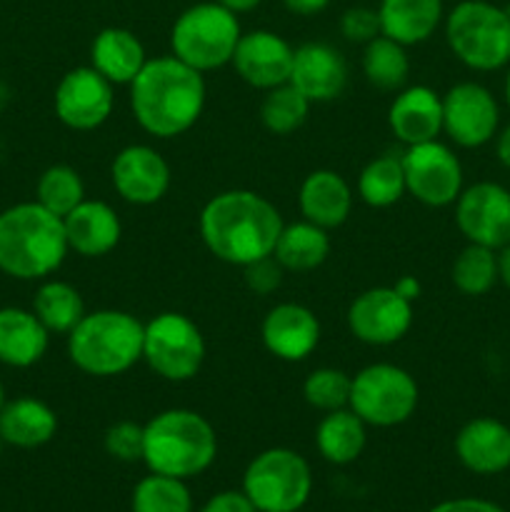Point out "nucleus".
<instances>
[{"instance_id": "obj_8", "label": "nucleus", "mask_w": 510, "mask_h": 512, "mask_svg": "<svg viewBox=\"0 0 510 512\" xmlns=\"http://www.w3.org/2000/svg\"><path fill=\"white\" fill-rule=\"evenodd\" d=\"M243 493L260 512H298L313 493V470L295 450H263L245 468Z\"/></svg>"}, {"instance_id": "obj_35", "label": "nucleus", "mask_w": 510, "mask_h": 512, "mask_svg": "<svg viewBox=\"0 0 510 512\" xmlns=\"http://www.w3.org/2000/svg\"><path fill=\"white\" fill-rule=\"evenodd\" d=\"M83 200L85 183L78 170L70 168V165H50L48 170H43L38 185H35V203H40L58 218H65Z\"/></svg>"}, {"instance_id": "obj_32", "label": "nucleus", "mask_w": 510, "mask_h": 512, "mask_svg": "<svg viewBox=\"0 0 510 512\" xmlns=\"http://www.w3.org/2000/svg\"><path fill=\"white\" fill-rule=\"evenodd\" d=\"M363 75L378 90H400L410 75V58L405 45L388 35H378L363 50Z\"/></svg>"}, {"instance_id": "obj_19", "label": "nucleus", "mask_w": 510, "mask_h": 512, "mask_svg": "<svg viewBox=\"0 0 510 512\" xmlns=\"http://www.w3.org/2000/svg\"><path fill=\"white\" fill-rule=\"evenodd\" d=\"M288 83L295 85L310 103H330L345 90L348 63L333 45L303 43L295 48Z\"/></svg>"}, {"instance_id": "obj_28", "label": "nucleus", "mask_w": 510, "mask_h": 512, "mask_svg": "<svg viewBox=\"0 0 510 512\" xmlns=\"http://www.w3.org/2000/svg\"><path fill=\"white\" fill-rule=\"evenodd\" d=\"M368 425L350 408L330 410L315 428V448L330 465H350L363 455Z\"/></svg>"}, {"instance_id": "obj_33", "label": "nucleus", "mask_w": 510, "mask_h": 512, "mask_svg": "<svg viewBox=\"0 0 510 512\" xmlns=\"http://www.w3.org/2000/svg\"><path fill=\"white\" fill-rule=\"evenodd\" d=\"M453 285L463 295L478 298L493 290V285L500 280L498 273V250H490L485 245L468 243L453 260L450 270Z\"/></svg>"}, {"instance_id": "obj_16", "label": "nucleus", "mask_w": 510, "mask_h": 512, "mask_svg": "<svg viewBox=\"0 0 510 512\" xmlns=\"http://www.w3.org/2000/svg\"><path fill=\"white\" fill-rule=\"evenodd\" d=\"M113 188L125 203L153 205L170 190V165L155 148L143 143L128 145L115 155L110 165Z\"/></svg>"}, {"instance_id": "obj_2", "label": "nucleus", "mask_w": 510, "mask_h": 512, "mask_svg": "<svg viewBox=\"0 0 510 512\" xmlns=\"http://www.w3.org/2000/svg\"><path fill=\"white\" fill-rule=\"evenodd\" d=\"M205 78L175 55L148 60L130 83V110L145 133L175 138L198 123L205 108Z\"/></svg>"}, {"instance_id": "obj_4", "label": "nucleus", "mask_w": 510, "mask_h": 512, "mask_svg": "<svg viewBox=\"0 0 510 512\" xmlns=\"http://www.w3.org/2000/svg\"><path fill=\"white\" fill-rule=\"evenodd\" d=\"M143 428V463L148 465L150 473L190 480L215 463L218 435L210 420L195 410H163Z\"/></svg>"}, {"instance_id": "obj_1", "label": "nucleus", "mask_w": 510, "mask_h": 512, "mask_svg": "<svg viewBox=\"0 0 510 512\" xmlns=\"http://www.w3.org/2000/svg\"><path fill=\"white\" fill-rule=\"evenodd\" d=\"M283 225L280 210L253 190L213 195L198 218L205 248L223 263L240 268L273 255Z\"/></svg>"}, {"instance_id": "obj_51", "label": "nucleus", "mask_w": 510, "mask_h": 512, "mask_svg": "<svg viewBox=\"0 0 510 512\" xmlns=\"http://www.w3.org/2000/svg\"><path fill=\"white\" fill-rule=\"evenodd\" d=\"M505 10H508V15H510V5H508V8H505Z\"/></svg>"}, {"instance_id": "obj_46", "label": "nucleus", "mask_w": 510, "mask_h": 512, "mask_svg": "<svg viewBox=\"0 0 510 512\" xmlns=\"http://www.w3.org/2000/svg\"><path fill=\"white\" fill-rule=\"evenodd\" d=\"M498 273L500 280H503L505 288L510 290V243L505 248L498 250Z\"/></svg>"}, {"instance_id": "obj_21", "label": "nucleus", "mask_w": 510, "mask_h": 512, "mask_svg": "<svg viewBox=\"0 0 510 512\" xmlns=\"http://www.w3.org/2000/svg\"><path fill=\"white\" fill-rule=\"evenodd\" d=\"M388 125L405 148L438 140L443 133V98L428 85L400 88L388 108Z\"/></svg>"}, {"instance_id": "obj_31", "label": "nucleus", "mask_w": 510, "mask_h": 512, "mask_svg": "<svg viewBox=\"0 0 510 512\" xmlns=\"http://www.w3.org/2000/svg\"><path fill=\"white\" fill-rule=\"evenodd\" d=\"M408 193L400 155H378L358 175V195L370 208H390Z\"/></svg>"}, {"instance_id": "obj_23", "label": "nucleus", "mask_w": 510, "mask_h": 512, "mask_svg": "<svg viewBox=\"0 0 510 512\" xmlns=\"http://www.w3.org/2000/svg\"><path fill=\"white\" fill-rule=\"evenodd\" d=\"M298 205L305 220L333 230L348 220L353 210V190L335 170H313L300 185Z\"/></svg>"}, {"instance_id": "obj_7", "label": "nucleus", "mask_w": 510, "mask_h": 512, "mask_svg": "<svg viewBox=\"0 0 510 512\" xmlns=\"http://www.w3.org/2000/svg\"><path fill=\"white\" fill-rule=\"evenodd\" d=\"M240 35L243 30L238 15L210 0L190 5L178 15L170 30V48L175 58L188 63L190 68L208 73L233 60Z\"/></svg>"}, {"instance_id": "obj_41", "label": "nucleus", "mask_w": 510, "mask_h": 512, "mask_svg": "<svg viewBox=\"0 0 510 512\" xmlns=\"http://www.w3.org/2000/svg\"><path fill=\"white\" fill-rule=\"evenodd\" d=\"M200 512H260L243 490H223L208 498Z\"/></svg>"}, {"instance_id": "obj_42", "label": "nucleus", "mask_w": 510, "mask_h": 512, "mask_svg": "<svg viewBox=\"0 0 510 512\" xmlns=\"http://www.w3.org/2000/svg\"><path fill=\"white\" fill-rule=\"evenodd\" d=\"M428 512H508V510L500 508V505L493 503V500L453 498V500H443V503L433 505Z\"/></svg>"}, {"instance_id": "obj_37", "label": "nucleus", "mask_w": 510, "mask_h": 512, "mask_svg": "<svg viewBox=\"0 0 510 512\" xmlns=\"http://www.w3.org/2000/svg\"><path fill=\"white\" fill-rule=\"evenodd\" d=\"M350 385H353V378L345 370L318 368L305 378L303 398L310 408L330 413V410L348 408Z\"/></svg>"}, {"instance_id": "obj_34", "label": "nucleus", "mask_w": 510, "mask_h": 512, "mask_svg": "<svg viewBox=\"0 0 510 512\" xmlns=\"http://www.w3.org/2000/svg\"><path fill=\"white\" fill-rule=\"evenodd\" d=\"M133 512H193V495L185 480L148 473L133 488Z\"/></svg>"}, {"instance_id": "obj_12", "label": "nucleus", "mask_w": 510, "mask_h": 512, "mask_svg": "<svg viewBox=\"0 0 510 512\" xmlns=\"http://www.w3.org/2000/svg\"><path fill=\"white\" fill-rule=\"evenodd\" d=\"M500 105L485 85L465 80L443 95V133L460 148H483L498 135Z\"/></svg>"}, {"instance_id": "obj_6", "label": "nucleus", "mask_w": 510, "mask_h": 512, "mask_svg": "<svg viewBox=\"0 0 510 512\" xmlns=\"http://www.w3.org/2000/svg\"><path fill=\"white\" fill-rule=\"evenodd\" d=\"M445 40L470 70L490 73L510 63V15L488 0H463L445 18Z\"/></svg>"}, {"instance_id": "obj_25", "label": "nucleus", "mask_w": 510, "mask_h": 512, "mask_svg": "<svg viewBox=\"0 0 510 512\" xmlns=\"http://www.w3.org/2000/svg\"><path fill=\"white\" fill-rule=\"evenodd\" d=\"M58 433V415L38 398L5 400L0 410V435L5 445L33 450L50 443Z\"/></svg>"}, {"instance_id": "obj_38", "label": "nucleus", "mask_w": 510, "mask_h": 512, "mask_svg": "<svg viewBox=\"0 0 510 512\" xmlns=\"http://www.w3.org/2000/svg\"><path fill=\"white\" fill-rule=\"evenodd\" d=\"M143 443H145V428L135 420H118L105 430V453L110 458L120 460V463H135L143 460Z\"/></svg>"}, {"instance_id": "obj_50", "label": "nucleus", "mask_w": 510, "mask_h": 512, "mask_svg": "<svg viewBox=\"0 0 510 512\" xmlns=\"http://www.w3.org/2000/svg\"><path fill=\"white\" fill-rule=\"evenodd\" d=\"M3 448H5V440H3V435H0V453H3Z\"/></svg>"}, {"instance_id": "obj_22", "label": "nucleus", "mask_w": 510, "mask_h": 512, "mask_svg": "<svg viewBox=\"0 0 510 512\" xmlns=\"http://www.w3.org/2000/svg\"><path fill=\"white\" fill-rule=\"evenodd\" d=\"M68 248L83 258H103L123 235L118 213L103 200H83L63 218Z\"/></svg>"}, {"instance_id": "obj_49", "label": "nucleus", "mask_w": 510, "mask_h": 512, "mask_svg": "<svg viewBox=\"0 0 510 512\" xmlns=\"http://www.w3.org/2000/svg\"><path fill=\"white\" fill-rule=\"evenodd\" d=\"M3 405H5V388L3 383H0V410H3Z\"/></svg>"}, {"instance_id": "obj_29", "label": "nucleus", "mask_w": 510, "mask_h": 512, "mask_svg": "<svg viewBox=\"0 0 510 512\" xmlns=\"http://www.w3.org/2000/svg\"><path fill=\"white\" fill-rule=\"evenodd\" d=\"M330 255V235L320 225L310 220H298V223L283 225L275 243L273 258L293 273H308V270L320 268Z\"/></svg>"}, {"instance_id": "obj_39", "label": "nucleus", "mask_w": 510, "mask_h": 512, "mask_svg": "<svg viewBox=\"0 0 510 512\" xmlns=\"http://www.w3.org/2000/svg\"><path fill=\"white\" fill-rule=\"evenodd\" d=\"M340 33H343L345 40H350V43H370V40L380 35L378 10L363 8V5L348 8L343 13V18H340Z\"/></svg>"}, {"instance_id": "obj_3", "label": "nucleus", "mask_w": 510, "mask_h": 512, "mask_svg": "<svg viewBox=\"0 0 510 512\" xmlns=\"http://www.w3.org/2000/svg\"><path fill=\"white\" fill-rule=\"evenodd\" d=\"M63 218L40 203H18L0 213V270L18 280H43L68 255Z\"/></svg>"}, {"instance_id": "obj_30", "label": "nucleus", "mask_w": 510, "mask_h": 512, "mask_svg": "<svg viewBox=\"0 0 510 512\" xmlns=\"http://www.w3.org/2000/svg\"><path fill=\"white\" fill-rule=\"evenodd\" d=\"M33 313L48 333L68 335L85 315L83 295L65 280H45L33 298Z\"/></svg>"}, {"instance_id": "obj_44", "label": "nucleus", "mask_w": 510, "mask_h": 512, "mask_svg": "<svg viewBox=\"0 0 510 512\" xmlns=\"http://www.w3.org/2000/svg\"><path fill=\"white\" fill-rule=\"evenodd\" d=\"M493 140H495V155H498V163L510 170V125H505L503 130H498V135H495Z\"/></svg>"}, {"instance_id": "obj_11", "label": "nucleus", "mask_w": 510, "mask_h": 512, "mask_svg": "<svg viewBox=\"0 0 510 512\" xmlns=\"http://www.w3.org/2000/svg\"><path fill=\"white\" fill-rule=\"evenodd\" d=\"M405 170V188L428 208H445L463 193L460 158L440 140L408 145L400 155Z\"/></svg>"}, {"instance_id": "obj_47", "label": "nucleus", "mask_w": 510, "mask_h": 512, "mask_svg": "<svg viewBox=\"0 0 510 512\" xmlns=\"http://www.w3.org/2000/svg\"><path fill=\"white\" fill-rule=\"evenodd\" d=\"M215 3H220V5H223V8L233 10V13L238 15V13H248V10L258 8V5L263 3V0H215Z\"/></svg>"}, {"instance_id": "obj_48", "label": "nucleus", "mask_w": 510, "mask_h": 512, "mask_svg": "<svg viewBox=\"0 0 510 512\" xmlns=\"http://www.w3.org/2000/svg\"><path fill=\"white\" fill-rule=\"evenodd\" d=\"M503 90H505V103H508V110H510V70H508V75H505Z\"/></svg>"}, {"instance_id": "obj_14", "label": "nucleus", "mask_w": 510, "mask_h": 512, "mask_svg": "<svg viewBox=\"0 0 510 512\" xmlns=\"http://www.w3.org/2000/svg\"><path fill=\"white\" fill-rule=\"evenodd\" d=\"M455 225L468 243L500 250L510 243V190L500 183H475L455 200Z\"/></svg>"}, {"instance_id": "obj_13", "label": "nucleus", "mask_w": 510, "mask_h": 512, "mask_svg": "<svg viewBox=\"0 0 510 512\" xmlns=\"http://www.w3.org/2000/svg\"><path fill=\"white\" fill-rule=\"evenodd\" d=\"M53 108L65 128L88 133L100 128L113 113V83L103 78L93 65L68 70L55 88Z\"/></svg>"}, {"instance_id": "obj_18", "label": "nucleus", "mask_w": 510, "mask_h": 512, "mask_svg": "<svg viewBox=\"0 0 510 512\" xmlns=\"http://www.w3.org/2000/svg\"><path fill=\"white\" fill-rule=\"evenodd\" d=\"M260 338L273 358L300 363L310 358L320 343V320L300 303H280L268 310L260 325Z\"/></svg>"}, {"instance_id": "obj_9", "label": "nucleus", "mask_w": 510, "mask_h": 512, "mask_svg": "<svg viewBox=\"0 0 510 512\" xmlns=\"http://www.w3.org/2000/svg\"><path fill=\"white\" fill-rule=\"evenodd\" d=\"M418 383L393 363H373L355 373L348 408L373 428H395L418 408Z\"/></svg>"}, {"instance_id": "obj_5", "label": "nucleus", "mask_w": 510, "mask_h": 512, "mask_svg": "<svg viewBox=\"0 0 510 512\" xmlns=\"http://www.w3.org/2000/svg\"><path fill=\"white\" fill-rule=\"evenodd\" d=\"M145 323L125 310H93L68 333L70 363L93 378H113L143 360Z\"/></svg>"}, {"instance_id": "obj_40", "label": "nucleus", "mask_w": 510, "mask_h": 512, "mask_svg": "<svg viewBox=\"0 0 510 512\" xmlns=\"http://www.w3.org/2000/svg\"><path fill=\"white\" fill-rule=\"evenodd\" d=\"M243 270H245V285L258 295L275 293V290L280 288V283H283V273H285V268L273 258V255L255 260V263L245 265Z\"/></svg>"}, {"instance_id": "obj_27", "label": "nucleus", "mask_w": 510, "mask_h": 512, "mask_svg": "<svg viewBox=\"0 0 510 512\" xmlns=\"http://www.w3.org/2000/svg\"><path fill=\"white\" fill-rule=\"evenodd\" d=\"M148 63L145 48L125 28H103L90 45V65L113 85H130Z\"/></svg>"}, {"instance_id": "obj_15", "label": "nucleus", "mask_w": 510, "mask_h": 512, "mask_svg": "<svg viewBox=\"0 0 510 512\" xmlns=\"http://www.w3.org/2000/svg\"><path fill=\"white\" fill-rule=\"evenodd\" d=\"M413 325V303L395 288L363 290L348 308V328L365 345H393Z\"/></svg>"}, {"instance_id": "obj_24", "label": "nucleus", "mask_w": 510, "mask_h": 512, "mask_svg": "<svg viewBox=\"0 0 510 512\" xmlns=\"http://www.w3.org/2000/svg\"><path fill=\"white\" fill-rule=\"evenodd\" d=\"M50 333L33 310L0 308V363L30 368L48 350Z\"/></svg>"}, {"instance_id": "obj_45", "label": "nucleus", "mask_w": 510, "mask_h": 512, "mask_svg": "<svg viewBox=\"0 0 510 512\" xmlns=\"http://www.w3.org/2000/svg\"><path fill=\"white\" fill-rule=\"evenodd\" d=\"M393 288L398 290L405 300H410V303L420 298V283L413 278V275H403V278H398V283H395Z\"/></svg>"}, {"instance_id": "obj_43", "label": "nucleus", "mask_w": 510, "mask_h": 512, "mask_svg": "<svg viewBox=\"0 0 510 512\" xmlns=\"http://www.w3.org/2000/svg\"><path fill=\"white\" fill-rule=\"evenodd\" d=\"M283 5L295 15H315L323 13L330 5V0H283Z\"/></svg>"}, {"instance_id": "obj_10", "label": "nucleus", "mask_w": 510, "mask_h": 512, "mask_svg": "<svg viewBox=\"0 0 510 512\" xmlns=\"http://www.w3.org/2000/svg\"><path fill=\"white\" fill-rule=\"evenodd\" d=\"M143 360L155 375L170 383H185L205 363V338L195 320L183 313H160L145 323Z\"/></svg>"}, {"instance_id": "obj_17", "label": "nucleus", "mask_w": 510, "mask_h": 512, "mask_svg": "<svg viewBox=\"0 0 510 512\" xmlns=\"http://www.w3.org/2000/svg\"><path fill=\"white\" fill-rule=\"evenodd\" d=\"M295 50L273 30H250L238 40L233 53V68L240 78L258 90L278 88L288 83Z\"/></svg>"}, {"instance_id": "obj_20", "label": "nucleus", "mask_w": 510, "mask_h": 512, "mask_svg": "<svg viewBox=\"0 0 510 512\" xmlns=\"http://www.w3.org/2000/svg\"><path fill=\"white\" fill-rule=\"evenodd\" d=\"M460 465L475 475H500L510 468V428L498 418L468 420L455 435Z\"/></svg>"}, {"instance_id": "obj_26", "label": "nucleus", "mask_w": 510, "mask_h": 512, "mask_svg": "<svg viewBox=\"0 0 510 512\" xmlns=\"http://www.w3.org/2000/svg\"><path fill=\"white\" fill-rule=\"evenodd\" d=\"M380 35L400 45L425 43L443 23V0H380Z\"/></svg>"}, {"instance_id": "obj_36", "label": "nucleus", "mask_w": 510, "mask_h": 512, "mask_svg": "<svg viewBox=\"0 0 510 512\" xmlns=\"http://www.w3.org/2000/svg\"><path fill=\"white\" fill-rule=\"evenodd\" d=\"M310 105L313 103L295 85L283 83L278 88L265 90L260 120H263L265 130H270L273 135H290L308 120Z\"/></svg>"}]
</instances>
